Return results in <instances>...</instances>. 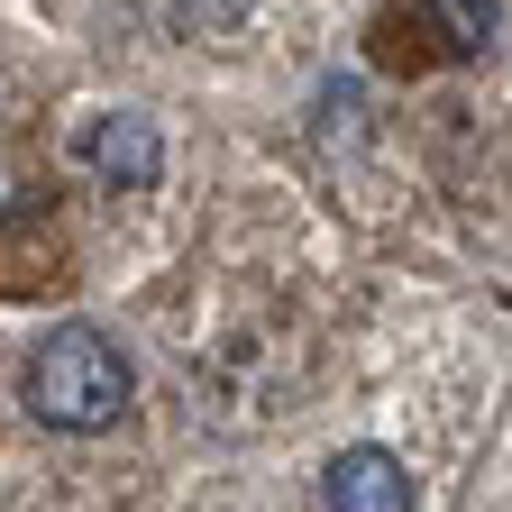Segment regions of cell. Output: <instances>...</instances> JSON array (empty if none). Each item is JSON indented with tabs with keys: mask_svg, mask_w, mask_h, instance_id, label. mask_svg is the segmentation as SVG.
Instances as JSON below:
<instances>
[{
	"mask_svg": "<svg viewBox=\"0 0 512 512\" xmlns=\"http://www.w3.org/2000/svg\"><path fill=\"white\" fill-rule=\"evenodd\" d=\"M320 494H330V512H412V467L394 458V448L357 439V448H339V458H330Z\"/></svg>",
	"mask_w": 512,
	"mask_h": 512,
	"instance_id": "3",
	"label": "cell"
},
{
	"mask_svg": "<svg viewBox=\"0 0 512 512\" xmlns=\"http://www.w3.org/2000/svg\"><path fill=\"white\" fill-rule=\"evenodd\" d=\"M128 394H138V375H128L119 339H101L92 320H64V330H46V339L19 357V403H28V421H46V430L92 439V430H110V421L128 412Z\"/></svg>",
	"mask_w": 512,
	"mask_h": 512,
	"instance_id": "1",
	"label": "cell"
},
{
	"mask_svg": "<svg viewBox=\"0 0 512 512\" xmlns=\"http://www.w3.org/2000/svg\"><path fill=\"white\" fill-rule=\"evenodd\" d=\"M247 10H256V0H174V19H183V28H202V37L247 28Z\"/></svg>",
	"mask_w": 512,
	"mask_h": 512,
	"instance_id": "4",
	"label": "cell"
},
{
	"mask_svg": "<svg viewBox=\"0 0 512 512\" xmlns=\"http://www.w3.org/2000/svg\"><path fill=\"white\" fill-rule=\"evenodd\" d=\"M83 165H92L110 192H156V174H165V138H156L147 110H110V119H92Z\"/></svg>",
	"mask_w": 512,
	"mask_h": 512,
	"instance_id": "2",
	"label": "cell"
}]
</instances>
